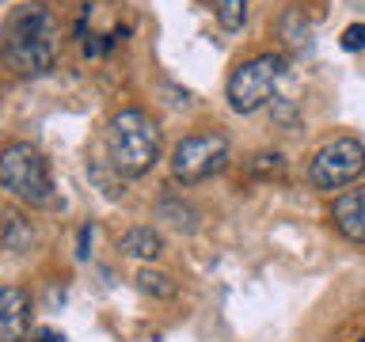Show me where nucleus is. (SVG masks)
<instances>
[{
  "mask_svg": "<svg viewBox=\"0 0 365 342\" xmlns=\"http://www.w3.org/2000/svg\"><path fill=\"white\" fill-rule=\"evenodd\" d=\"M57 16L46 4H19L4 23V61L19 76H42L57 61Z\"/></svg>",
  "mask_w": 365,
  "mask_h": 342,
  "instance_id": "1",
  "label": "nucleus"
},
{
  "mask_svg": "<svg viewBox=\"0 0 365 342\" xmlns=\"http://www.w3.org/2000/svg\"><path fill=\"white\" fill-rule=\"evenodd\" d=\"M107 156L122 179H137L160 160V125L145 110H118L107 125Z\"/></svg>",
  "mask_w": 365,
  "mask_h": 342,
  "instance_id": "2",
  "label": "nucleus"
},
{
  "mask_svg": "<svg viewBox=\"0 0 365 342\" xmlns=\"http://www.w3.org/2000/svg\"><path fill=\"white\" fill-rule=\"evenodd\" d=\"M0 187L11 190L27 205H50L53 202V179L50 164L34 145L11 141L0 148Z\"/></svg>",
  "mask_w": 365,
  "mask_h": 342,
  "instance_id": "3",
  "label": "nucleus"
},
{
  "mask_svg": "<svg viewBox=\"0 0 365 342\" xmlns=\"http://www.w3.org/2000/svg\"><path fill=\"white\" fill-rule=\"evenodd\" d=\"M285 76V57L282 53H259L251 57V61L236 65L232 76H228V107L236 114H251L259 110L262 103L274 95V88H278V80Z\"/></svg>",
  "mask_w": 365,
  "mask_h": 342,
  "instance_id": "4",
  "label": "nucleus"
},
{
  "mask_svg": "<svg viewBox=\"0 0 365 342\" xmlns=\"http://www.w3.org/2000/svg\"><path fill=\"white\" fill-rule=\"evenodd\" d=\"M225 164H228V141H225V133H213V130L182 137L175 145V152H171V175L182 187L217 175V171H225Z\"/></svg>",
  "mask_w": 365,
  "mask_h": 342,
  "instance_id": "5",
  "label": "nucleus"
},
{
  "mask_svg": "<svg viewBox=\"0 0 365 342\" xmlns=\"http://www.w3.org/2000/svg\"><path fill=\"white\" fill-rule=\"evenodd\" d=\"M365 171V145L358 137H335L308 164V182L316 190H339Z\"/></svg>",
  "mask_w": 365,
  "mask_h": 342,
  "instance_id": "6",
  "label": "nucleus"
},
{
  "mask_svg": "<svg viewBox=\"0 0 365 342\" xmlns=\"http://www.w3.org/2000/svg\"><path fill=\"white\" fill-rule=\"evenodd\" d=\"M31 331V301L16 285H0V338L4 342H27Z\"/></svg>",
  "mask_w": 365,
  "mask_h": 342,
  "instance_id": "7",
  "label": "nucleus"
},
{
  "mask_svg": "<svg viewBox=\"0 0 365 342\" xmlns=\"http://www.w3.org/2000/svg\"><path fill=\"white\" fill-rule=\"evenodd\" d=\"M331 221L350 244H365V187L342 190L331 209Z\"/></svg>",
  "mask_w": 365,
  "mask_h": 342,
  "instance_id": "8",
  "label": "nucleus"
},
{
  "mask_svg": "<svg viewBox=\"0 0 365 342\" xmlns=\"http://www.w3.org/2000/svg\"><path fill=\"white\" fill-rule=\"evenodd\" d=\"M118 247L133 259H156L160 251H164V239H160V232H153V228H130V232L118 239Z\"/></svg>",
  "mask_w": 365,
  "mask_h": 342,
  "instance_id": "9",
  "label": "nucleus"
},
{
  "mask_svg": "<svg viewBox=\"0 0 365 342\" xmlns=\"http://www.w3.org/2000/svg\"><path fill=\"white\" fill-rule=\"evenodd\" d=\"M244 19H247V0H217V23H221V31H228V34L244 31Z\"/></svg>",
  "mask_w": 365,
  "mask_h": 342,
  "instance_id": "10",
  "label": "nucleus"
},
{
  "mask_svg": "<svg viewBox=\"0 0 365 342\" xmlns=\"http://www.w3.org/2000/svg\"><path fill=\"white\" fill-rule=\"evenodd\" d=\"M0 239H4V247H8V251H23V247H31L34 232H31V224L23 221V217H8V221H4V232H0Z\"/></svg>",
  "mask_w": 365,
  "mask_h": 342,
  "instance_id": "11",
  "label": "nucleus"
},
{
  "mask_svg": "<svg viewBox=\"0 0 365 342\" xmlns=\"http://www.w3.org/2000/svg\"><path fill=\"white\" fill-rule=\"evenodd\" d=\"M137 285H141V293H153V296H175V281L168 278V274H160V270H141L137 274Z\"/></svg>",
  "mask_w": 365,
  "mask_h": 342,
  "instance_id": "12",
  "label": "nucleus"
},
{
  "mask_svg": "<svg viewBox=\"0 0 365 342\" xmlns=\"http://www.w3.org/2000/svg\"><path fill=\"white\" fill-rule=\"evenodd\" d=\"M251 171H259V175H282L285 171V160L278 152H259L255 164H251Z\"/></svg>",
  "mask_w": 365,
  "mask_h": 342,
  "instance_id": "13",
  "label": "nucleus"
},
{
  "mask_svg": "<svg viewBox=\"0 0 365 342\" xmlns=\"http://www.w3.org/2000/svg\"><path fill=\"white\" fill-rule=\"evenodd\" d=\"M342 50L346 53H358V50H365V23H350L346 31H342Z\"/></svg>",
  "mask_w": 365,
  "mask_h": 342,
  "instance_id": "14",
  "label": "nucleus"
},
{
  "mask_svg": "<svg viewBox=\"0 0 365 342\" xmlns=\"http://www.w3.org/2000/svg\"><path fill=\"white\" fill-rule=\"evenodd\" d=\"M91 236H96V228H91V224H84V228H80V239H76V259H88L91 255Z\"/></svg>",
  "mask_w": 365,
  "mask_h": 342,
  "instance_id": "15",
  "label": "nucleus"
},
{
  "mask_svg": "<svg viewBox=\"0 0 365 342\" xmlns=\"http://www.w3.org/2000/svg\"><path fill=\"white\" fill-rule=\"evenodd\" d=\"M34 342H65V335H57V331H42Z\"/></svg>",
  "mask_w": 365,
  "mask_h": 342,
  "instance_id": "16",
  "label": "nucleus"
},
{
  "mask_svg": "<svg viewBox=\"0 0 365 342\" xmlns=\"http://www.w3.org/2000/svg\"><path fill=\"white\" fill-rule=\"evenodd\" d=\"M358 342H365V338H358Z\"/></svg>",
  "mask_w": 365,
  "mask_h": 342,
  "instance_id": "17",
  "label": "nucleus"
}]
</instances>
